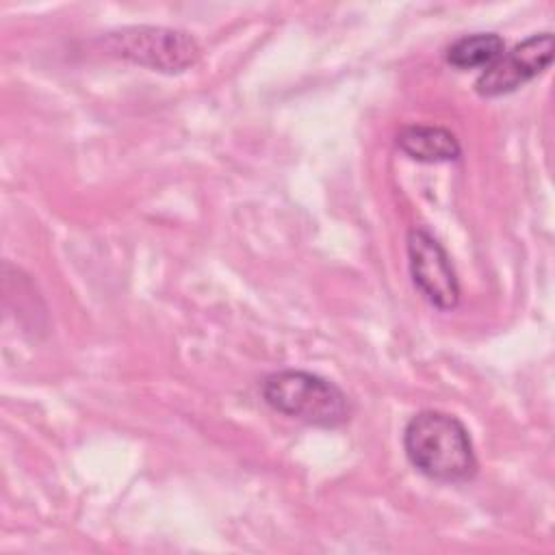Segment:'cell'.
Segmentation results:
<instances>
[{
    "mask_svg": "<svg viewBox=\"0 0 555 555\" xmlns=\"http://www.w3.org/2000/svg\"><path fill=\"white\" fill-rule=\"evenodd\" d=\"M405 243L414 286L438 310L457 308L460 282L442 243L425 228H412Z\"/></svg>",
    "mask_w": 555,
    "mask_h": 555,
    "instance_id": "277c9868",
    "label": "cell"
},
{
    "mask_svg": "<svg viewBox=\"0 0 555 555\" xmlns=\"http://www.w3.org/2000/svg\"><path fill=\"white\" fill-rule=\"evenodd\" d=\"M505 52V41L496 33H470L444 50V59L451 67L466 72L477 67H490Z\"/></svg>",
    "mask_w": 555,
    "mask_h": 555,
    "instance_id": "52a82bcc",
    "label": "cell"
},
{
    "mask_svg": "<svg viewBox=\"0 0 555 555\" xmlns=\"http://www.w3.org/2000/svg\"><path fill=\"white\" fill-rule=\"evenodd\" d=\"M397 147L418 163H449L462 154L457 137L442 126H405L397 134Z\"/></svg>",
    "mask_w": 555,
    "mask_h": 555,
    "instance_id": "8992f818",
    "label": "cell"
},
{
    "mask_svg": "<svg viewBox=\"0 0 555 555\" xmlns=\"http://www.w3.org/2000/svg\"><path fill=\"white\" fill-rule=\"evenodd\" d=\"M403 449L410 464L434 481H468L479 468L466 425L440 410H423L408 421Z\"/></svg>",
    "mask_w": 555,
    "mask_h": 555,
    "instance_id": "6da1fadb",
    "label": "cell"
},
{
    "mask_svg": "<svg viewBox=\"0 0 555 555\" xmlns=\"http://www.w3.org/2000/svg\"><path fill=\"white\" fill-rule=\"evenodd\" d=\"M98 43L111 56L163 74L186 72L202 56L193 35L167 26H124L106 33Z\"/></svg>",
    "mask_w": 555,
    "mask_h": 555,
    "instance_id": "3957f363",
    "label": "cell"
},
{
    "mask_svg": "<svg viewBox=\"0 0 555 555\" xmlns=\"http://www.w3.org/2000/svg\"><path fill=\"white\" fill-rule=\"evenodd\" d=\"M260 395L275 412L314 427H338L351 418L353 405L334 382L299 369L269 373Z\"/></svg>",
    "mask_w": 555,
    "mask_h": 555,
    "instance_id": "7a4b0ae2",
    "label": "cell"
},
{
    "mask_svg": "<svg viewBox=\"0 0 555 555\" xmlns=\"http://www.w3.org/2000/svg\"><path fill=\"white\" fill-rule=\"evenodd\" d=\"M553 61V35L535 33L503 52L490 67L475 80V91L481 98L507 95L535 76H540Z\"/></svg>",
    "mask_w": 555,
    "mask_h": 555,
    "instance_id": "5b68a950",
    "label": "cell"
}]
</instances>
